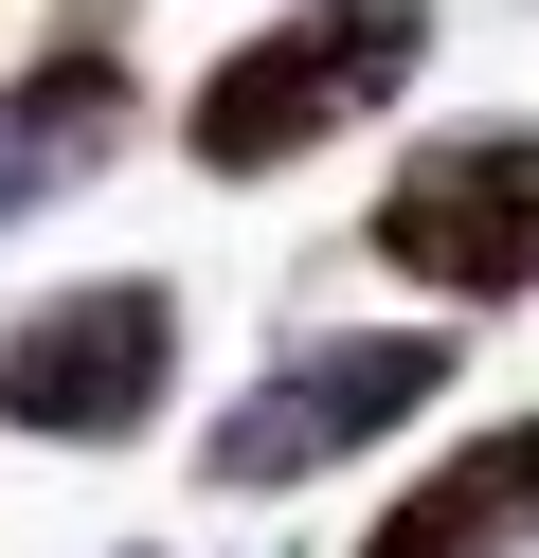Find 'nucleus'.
I'll return each mask as SVG.
<instances>
[{
    "label": "nucleus",
    "mask_w": 539,
    "mask_h": 558,
    "mask_svg": "<svg viewBox=\"0 0 539 558\" xmlns=\"http://www.w3.org/2000/svg\"><path fill=\"white\" fill-rule=\"evenodd\" d=\"M144 126V73H126V0H72L54 37L0 73V234L54 217V198H90L108 162H126Z\"/></svg>",
    "instance_id": "obj_5"
},
{
    "label": "nucleus",
    "mask_w": 539,
    "mask_h": 558,
    "mask_svg": "<svg viewBox=\"0 0 539 558\" xmlns=\"http://www.w3.org/2000/svg\"><path fill=\"white\" fill-rule=\"evenodd\" d=\"M414 73H431V0H287V19H252V37L180 90V162H198V181H287V162H323L342 126H378Z\"/></svg>",
    "instance_id": "obj_1"
},
{
    "label": "nucleus",
    "mask_w": 539,
    "mask_h": 558,
    "mask_svg": "<svg viewBox=\"0 0 539 558\" xmlns=\"http://www.w3.org/2000/svg\"><path fill=\"white\" fill-rule=\"evenodd\" d=\"M359 253H378L395 289H431V306H522L539 289V126L414 145L378 181V217H359Z\"/></svg>",
    "instance_id": "obj_4"
},
{
    "label": "nucleus",
    "mask_w": 539,
    "mask_h": 558,
    "mask_svg": "<svg viewBox=\"0 0 539 558\" xmlns=\"http://www.w3.org/2000/svg\"><path fill=\"white\" fill-rule=\"evenodd\" d=\"M431 397H450V325H323V342H287L252 397L198 414V486H216V505L323 486V469H359L378 433H414Z\"/></svg>",
    "instance_id": "obj_2"
},
{
    "label": "nucleus",
    "mask_w": 539,
    "mask_h": 558,
    "mask_svg": "<svg viewBox=\"0 0 539 558\" xmlns=\"http://www.w3.org/2000/svg\"><path fill=\"white\" fill-rule=\"evenodd\" d=\"M522 541H539V414H486V433H450L378 505V541H342V558H522Z\"/></svg>",
    "instance_id": "obj_6"
},
{
    "label": "nucleus",
    "mask_w": 539,
    "mask_h": 558,
    "mask_svg": "<svg viewBox=\"0 0 539 558\" xmlns=\"http://www.w3.org/2000/svg\"><path fill=\"white\" fill-rule=\"evenodd\" d=\"M162 397H180L162 270H90V289H36L0 325V433H36V450H126V433H162Z\"/></svg>",
    "instance_id": "obj_3"
}]
</instances>
